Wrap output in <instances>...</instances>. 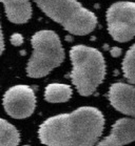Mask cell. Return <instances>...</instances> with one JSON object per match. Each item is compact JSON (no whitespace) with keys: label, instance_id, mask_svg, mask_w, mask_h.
Listing matches in <instances>:
<instances>
[{"label":"cell","instance_id":"1","mask_svg":"<svg viewBox=\"0 0 135 146\" xmlns=\"http://www.w3.org/2000/svg\"><path fill=\"white\" fill-rule=\"evenodd\" d=\"M105 126V117L96 107L83 106L70 113L46 119L38 137L46 146H95Z\"/></svg>","mask_w":135,"mask_h":146},{"label":"cell","instance_id":"2","mask_svg":"<svg viewBox=\"0 0 135 146\" xmlns=\"http://www.w3.org/2000/svg\"><path fill=\"white\" fill-rule=\"evenodd\" d=\"M72 61L71 80L81 96L92 95L105 76V58L98 50L86 45H75L70 50Z\"/></svg>","mask_w":135,"mask_h":146},{"label":"cell","instance_id":"3","mask_svg":"<svg viewBox=\"0 0 135 146\" xmlns=\"http://www.w3.org/2000/svg\"><path fill=\"white\" fill-rule=\"evenodd\" d=\"M39 9L69 33L85 36L94 31L97 18L77 0H35Z\"/></svg>","mask_w":135,"mask_h":146},{"label":"cell","instance_id":"4","mask_svg":"<svg viewBox=\"0 0 135 146\" xmlns=\"http://www.w3.org/2000/svg\"><path fill=\"white\" fill-rule=\"evenodd\" d=\"M33 53L26 64L31 78H42L62 63L64 50L59 37L53 31H39L31 39Z\"/></svg>","mask_w":135,"mask_h":146},{"label":"cell","instance_id":"5","mask_svg":"<svg viewBox=\"0 0 135 146\" xmlns=\"http://www.w3.org/2000/svg\"><path fill=\"white\" fill-rule=\"evenodd\" d=\"M107 27L113 39L127 42L135 36V2L120 1L107 11Z\"/></svg>","mask_w":135,"mask_h":146},{"label":"cell","instance_id":"6","mask_svg":"<svg viewBox=\"0 0 135 146\" xmlns=\"http://www.w3.org/2000/svg\"><path fill=\"white\" fill-rule=\"evenodd\" d=\"M3 107L7 115L15 119H26L30 117L36 107L34 90L24 84L12 86L4 94Z\"/></svg>","mask_w":135,"mask_h":146},{"label":"cell","instance_id":"7","mask_svg":"<svg viewBox=\"0 0 135 146\" xmlns=\"http://www.w3.org/2000/svg\"><path fill=\"white\" fill-rule=\"evenodd\" d=\"M109 101L116 110L135 118V86L117 82L109 88Z\"/></svg>","mask_w":135,"mask_h":146},{"label":"cell","instance_id":"8","mask_svg":"<svg viewBox=\"0 0 135 146\" xmlns=\"http://www.w3.org/2000/svg\"><path fill=\"white\" fill-rule=\"evenodd\" d=\"M135 141V119L122 118L112 126L109 136L99 141L96 146H125Z\"/></svg>","mask_w":135,"mask_h":146},{"label":"cell","instance_id":"9","mask_svg":"<svg viewBox=\"0 0 135 146\" xmlns=\"http://www.w3.org/2000/svg\"><path fill=\"white\" fill-rule=\"evenodd\" d=\"M4 5L7 19L13 23H26L32 16L30 0H0Z\"/></svg>","mask_w":135,"mask_h":146},{"label":"cell","instance_id":"10","mask_svg":"<svg viewBox=\"0 0 135 146\" xmlns=\"http://www.w3.org/2000/svg\"><path fill=\"white\" fill-rule=\"evenodd\" d=\"M72 97L71 86L62 83H51L44 90V99L50 103L66 102Z\"/></svg>","mask_w":135,"mask_h":146},{"label":"cell","instance_id":"11","mask_svg":"<svg viewBox=\"0 0 135 146\" xmlns=\"http://www.w3.org/2000/svg\"><path fill=\"white\" fill-rule=\"evenodd\" d=\"M19 142L20 135L16 127L0 118V146H18Z\"/></svg>","mask_w":135,"mask_h":146},{"label":"cell","instance_id":"12","mask_svg":"<svg viewBox=\"0 0 135 146\" xmlns=\"http://www.w3.org/2000/svg\"><path fill=\"white\" fill-rule=\"evenodd\" d=\"M122 73L129 82L135 84V43L129 48L122 60Z\"/></svg>","mask_w":135,"mask_h":146},{"label":"cell","instance_id":"13","mask_svg":"<svg viewBox=\"0 0 135 146\" xmlns=\"http://www.w3.org/2000/svg\"><path fill=\"white\" fill-rule=\"evenodd\" d=\"M11 42L15 46H19L23 42V37L20 34H13V36L11 37Z\"/></svg>","mask_w":135,"mask_h":146},{"label":"cell","instance_id":"14","mask_svg":"<svg viewBox=\"0 0 135 146\" xmlns=\"http://www.w3.org/2000/svg\"><path fill=\"white\" fill-rule=\"evenodd\" d=\"M110 53H111V55H112V57H119L120 55H122V50L119 48V47H112L111 48V50H110Z\"/></svg>","mask_w":135,"mask_h":146},{"label":"cell","instance_id":"15","mask_svg":"<svg viewBox=\"0 0 135 146\" xmlns=\"http://www.w3.org/2000/svg\"><path fill=\"white\" fill-rule=\"evenodd\" d=\"M4 50V40H3V35H2V31H1V27H0V55L2 54Z\"/></svg>","mask_w":135,"mask_h":146},{"label":"cell","instance_id":"16","mask_svg":"<svg viewBox=\"0 0 135 146\" xmlns=\"http://www.w3.org/2000/svg\"><path fill=\"white\" fill-rule=\"evenodd\" d=\"M24 146H30V145H24Z\"/></svg>","mask_w":135,"mask_h":146}]
</instances>
